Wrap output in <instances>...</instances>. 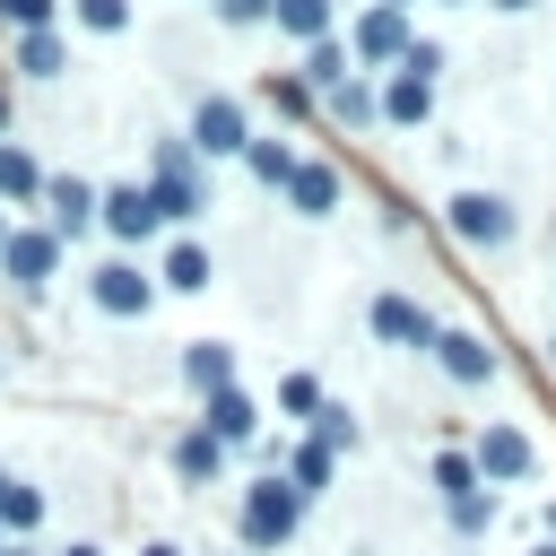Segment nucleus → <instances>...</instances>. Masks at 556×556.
<instances>
[{
    "label": "nucleus",
    "instance_id": "f257e3e1",
    "mask_svg": "<svg viewBox=\"0 0 556 556\" xmlns=\"http://www.w3.org/2000/svg\"><path fill=\"white\" fill-rule=\"evenodd\" d=\"M148 200H156V217H174V226L208 208V174H200L191 139H156V156H148Z\"/></svg>",
    "mask_w": 556,
    "mask_h": 556
},
{
    "label": "nucleus",
    "instance_id": "f03ea898",
    "mask_svg": "<svg viewBox=\"0 0 556 556\" xmlns=\"http://www.w3.org/2000/svg\"><path fill=\"white\" fill-rule=\"evenodd\" d=\"M295 521H304V495L269 469L261 486H243V513H235V530H243V547L252 556H269V547H287L295 539Z\"/></svg>",
    "mask_w": 556,
    "mask_h": 556
},
{
    "label": "nucleus",
    "instance_id": "7ed1b4c3",
    "mask_svg": "<svg viewBox=\"0 0 556 556\" xmlns=\"http://www.w3.org/2000/svg\"><path fill=\"white\" fill-rule=\"evenodd\" d=\"M182 139H191V156H200V165H217V156H243V148H252V122H243V104H235V96H200Z\"/></svg>",
    "mask_w": 556,
    "mask_h": 556
},
{
    "label": "nucleus",
    "instance_id": "20e7f679",
    "mask_svg": "<svg viewBox=\"0 0 556 556\" xmlns=\"http://www.w3.org/2000/svg\"><path fill=\"white\" fill-rule=\"evenodd\" d=\"M408 43H417V35H408V9H382V0L348 26V61H356V70H382V61L400 70V61H408Z\"/></svg>",
    "mask_w": 556,
    "mask_h": 556
},
{
    "label": "nucleus",
    "instance_id": "39448f33",
    "mask_svg": "<svg viewBox=\"0 0 556 556\" xmlns=\"http://www.w3.org/2000/svg\"><path fill=\"white\" fill-rule=\"evenodd\" d=\"M443 226H452L469 252H504V243H513V200H504V191H460V200L443 208Z\"/></svg>",
    "mask_w": 556,
    "mask_h": 556
},
{
    "label": "nucleus",
    "instance_id": "423d86ee",
    "mask_svg": "<svg viewBox=\"0 0 556 556\" xmlns=\"http://www.w3.org/2000/svg\"><path fill=\"white\" fill-rule=\"evenodd\" d=\"M530 434L521 426H478V443H469V469H478V486H513V478H530Z\"/></svg>",
    "mask_w": 556,
    "mask_h": 556
},
{
    "label": "nucleus",
    "instance_id": "0eeeda50",
    "mask_svg": "<svg viewBox=\"0 0 556 556\" xmlns=\"http://www.w3.org/2000/svg\"><path fill=\"white\" fill-rule=\"evenodd\" d=\"M87 295H96V313H113V321H139V313L156 304V278H148L139 261H104V269L87 278Z\"/></svg>",
    "mask_w": 556,
    "mask_h": 556
},
{
    "label": "nucleus",
    "instance_id": "6e6552de",
    "mask_svg": "<svg viewBox=\"0 0 556 556\" xmlns=\"http://www.w3.org/2000/svg\"><path fill=\"white\" fill-rule=\"evenodd\" d=\"M374 330H382L391 348H417V356H434V348H443V321H434L417 295H400V287H391V295H374Z\"/></svg>",
    "mask_w": 556,
    "mask_h": 556
},
{
    "label": "nucleus",
    "instance_id": "1a4fd4ad",
    "mask_svg": "<svg viewBox=\"0 0 556 556\" xmlns=\"http://www.w3.org/2000/svg\"><path fill=\"white\" fill-rule=\"evenodd\" d=\"M52 269H61V235H52V226H9V243H0V278L43 287Z\"/></svg>",
    "mask_w": 556,
    "mask_h": 556
},
{
    "label": "nucleus",
    "instance_id": "9d476101",
    "mask_svg": "<svg viewBox=\"0 0 556 556\" xmlns=\"http://www.w3.org/2000/svg\"><path fill=\"white\" fill-rule=\"evenodd\" d=\"M96 200H104L96 182H78V174H43V208H52L43 226H52L61 243H78V235L96 226Z\"/></svg>",
    "mask_w": 556,
    "mask_h": 556
},
{
    "label": "nucleus",
    "instance_id": "9b49d317",
    "mask_svg": "<svg viewBox=\"0 0 556 556\" xmlns=\"http://www.w3.org/2000/svg\"><path fill=\"white\" fill-rule=\"evenodd\" d=\"M96 217H104V235L113 243H148L165 217H156V200H148V182H113L104 200H96Z\"/></svg>",
    "mask_w": 556,
    "mask_h": 556
},
{
    "label": "nucleus",
    "instance_id": "f8f14e48",
    "mask_svg": "<svg viewBox=\"0 0 556 556\" xmlns=\"http://www.w3.org/2000/svg\"><path fill=\"white\" fill-rule=\"evenodd\" d=\"M434 365L460 382V391H478V382H495V348L478 339V330H443V348H434Z\"/></svg>",
    "mask_w": 556,
    "mask_h": 556
},
{
    "label": "nucleus",
    "instance_id": "ddd939ff",
    "mask_svg": "<svg viewBox=\"0 0 556 556\" xmlns=\"http://www.w3.org/2000/svg\"><path fill=\"white\" fill-rule=\"evenodd\" d=\"M287 208H295V217H330V208H339V174L313 165V156H295V174H287Z\"/></svg>",
    "mask_w": 556,
    "mask_h": 556
},
{
    "label": "nucleus",
    "instance_id": "4468645a",
    "mask_svg": "<svg viewBox=\"0 0 556 556\" xmlns=\"http://www.w3.org/2000/svg\"><path fill=\"white\" fill-rule=\"evenodd\" d=\"M182 382L208 391V400L235 391V348H226V339H191V348H182Z\"/></svg>",
    "mask_w": 556,
    "mask_h": 556
},
{
    "label": "nucleus",
    "instance_id": "2eb2a0df",
    "mask_svg": "<svg viewBox=\"0 0 556 556\" xmlns=\"http://www.w3.org/2000/svg\"><path fill=\"white\" fill-rule=\"evenodd\" d=\"M426 113H434V78H417V70H391V87H382V122L417 130Z\"/></svg>",
    "mask_w": 556,
    "mask_h": 556
},
{
    "label": "nucleus",
    "instance_id": "dca6fc26",
    "mask_svg": "<svg viewBox=\"0 0 556 556\" xmlns=\"http://www.w3.org/2000/svg\"><path fill=\"white\" fill-rule=\"evenodd\" d=\"M348 78H356V61H348V43H339V35L304 43V87H313V96H339Z\"/></svg>",
    "mask_w": 556,
    "mask_h": 556
},
{
    "label": "nucleus",
    "instance_id": "f3484780",
    "mask_svg": "<svg viewBox=\"0 0 556 556\" xmlns=\"http://www.w3.org/2000/svg\"><path fill=\"white\" fill-rule=\"evenodd\" d=\"M200 426H208V434H217V443H226V452H235V443H252V434H261V408H252V400H243V391H217V400H208V417H200Z\"/></svg>",
    "mask_w": 556,
    "mask_h": 556
},
{
    "label": "nucleus",
    "instance_id": "a211bd4d",
    "mask_svg": "<svg viewBox=\"0 0 556 556\" xmlns=\"http://www.w3.org/2000/svg\"><path fill=\"white\" fill-rule=\"evenodd\" d=\"M174 469H182V486H208V478H226V443H217L208 426H191V434L174 443Z\"/></svg>",
    "mask_w": 556,
    "mask_h": 556
},
{
    "label": "nucleus",
    "instance_id": "6ab92c4d",
    "mask_svg": "<svg viewBox=\"0 0 556 556\" xmlns=\"http://www.w3.org/2000/svg\"><path fill=\"white\" fill-rule=\"evenodd\" d=\"M156 278H165V287H182V295H200V287L217 278V261H208V243H200V235H182V243L165 252V269H156Z\"/></svg>",
    "mask_w": 556,
    "mask_h": 556
},
{
    "label": "nucleus",
    "instance_id": "aec40b11",
    "mask_svg": "<svg viewBox=\"0 0 556 556\" xmlns=\"http://www.w3.org/2000/svg\"><path fill=\"white\" fill-rule=\"evenodd\" d=\"M0 200L9 208H26V200H43V165L17 148V139H0Z\"/></svg>",
    "mask_w": 556,
    "mask_h": 556
},
{
    "label": "nucleus",
    "instance_id": "412c9836",
    "mask_svg": "<svg viewBox=\"0 0 556 556\" xmlns=\"http://www.w3.org/2000/svg\"><path fill=\"white\" fill-rule=\"evenodd\" d=\"M269 26L295 35V43H321L330 35V0H269Z\"/></svg>",
    "mask_w": 556,
    "mask_h": 556
},
{
    "label": "nucleus",
    "instance_id": "4be33fe9",
    "mask_svg": "<svg viewBox=\"0 0 556 556\" xmlns=\"http://www.w3.org/2000/svg\"><path fill=\"white\" fill-rule=\"evenodd\" d=\"M17 70H26V78H61V70H70V43H61L52 26H43V35H17Z\"/></svg>",
    "mask_w": 556,
    "mask_h": 556
},
{
    "label": "nucleus",
    "instance_id": "5701e85b",
    "mask_svg": "<svg viewBox=\"0 0 556 556\" xmlns=\"http://www.w3.org/2000/svg\"><path fill=\"white\" fill-rule=\"evenodd\" d=\"M321 104L339 113V130H374V122H382V96H374L365 78H348V87H339V96H321Z\"/></svg>",
    "mask_w": 556,
    "mask_h": 556
},
{
    "label": "nucleus",
    "instance_id": "b1692460",
    "mask_svg": "<svg viewBox=\"0 0 556 556\" xmlns=\"http://www.w3.org/2000/svg\"><path fill=\"white\" fill-rule=\"evenodd\" d=\"M243 165H252V182H261V191H287L295 148H287V139H252V148H243Z\"/></svg>",
    "mask_w": 556,
    "mask_h": 556
},
{
    "label": "nucleus",
    "instance_id": "393cba45",
    "mask_svg": "<svg viewBox=\"0 0 556 556\" xmlns=\"http://www.w3.org/2000/svg\"><path fill=\"white\" fill-rule=\"evenodd\" d=\"M35 521H43V495L9 478V486H0V539H17V547H26V530H35Z\"/></svg>",
    "mask_w": 556,
    "mask_h": 556
},
{
    "label": "nucleus",
    "instance_id": "a878e982",
    "mask_svg": "<svg viewBox=\"0 0 556 556\" xmlns=\"http://www.w3.org/2000/svg\"><path fill=\"white\" fill-rule=\"evenodd\" d=\"M330 469H339V460H330L321 443H295V452H287V486H295V495H321Z\"/></svg>",
    "mask_w": 556,
    "mask_h": 556
},
{
    "label": "nucleus",
    "instance_id": "bb28decb",
    "mask_svg": "<svg viewBox=\"0 0 556 556\" xmlns=\"http://www.w3.org/2000/svg\"><path fill=\"white\" fill-rule=\"evenodd\" d=\"M495 513H504V504H495V486L452 495V530H460V539H486V530H495Z\"/></svg>",
    "mask_w": 556,
    "mask_h": 556
},
{
    "label": "nucleus",
    "instance_id": "cd10ccee",
    "mask_svg": "<svg viewBox=\"0 0 556 556\" xmlns=\"http://www.w3.org/2000/svg\"><path fill=\"white\" fill-rule=\"evenodd\" d=\"M313 443H321L330 460H339V452H356V417H348L339 400H321V408H313Z\"/></svg>",
    "mask_w": 556,
    "mask_h": 556
},
{
    "label": "nucleus",
    "instance_id": "c85d7f7f",
    "mask_svg": "<svg viewBox=\"0 0 556 556\" xmlns=\"http://www.w3.org/2000/svg\"><path fill=\"white\" fill-rule=\"evenodd\" d=\"M70 17H78L87 35H122V26H130V0H70Z\"/></svg>",
    "mask_w": 556,
    "mask_h": 556
},
{
    "label": "nucleus",
    "instance_id": "c756f323",
    "mask_svg": "<svg viewBox=\"0 0 556 556\" xmlns=\"http://www.w3.org/2000/svg\"><path fill=\"white\" fill-rule=\"evenodd\" d=\"M478 486V469H469V452H434V495L452 504V495H469Z\"/></svg>",
    "mask_w": 556,
    "mask_h": 556
},
{
    "label": "nucleus",
    "instance_id": "7c9ffc66",
    "mask_svg": "<svg viewBox=\"0 0 556 556\" xmlns=\"http://www.w3.org/2000/svg\"><path fill=\"white\" fill-rule=\"evenodd\" d=\"M278 408H287V417H313V408H321V382H313V374H287V382H278Z\"/></svg>",
    "mask_w": 556,
    "mask_h": 556
},
{
    "label": "nucleus",
    "instance_id": "2f4dec72",
    "mask_svg": "<svg viewBox=\"0 0 556 556\" xmlns=\"http://www.w3.org/2000/svg\"><path fill=\"white\" fill-rule=\"evenodd\" d=\"M0 26H17V35H43V26H52V0H0Z\"/></svg>",
    "mask_w": 556,
    "mask_h": 556
},
{
    "label": "nucleus",
    "instance_id": "473e14b6",
    "mask_svg": "<svg viewBox=\"0 0 556 556\" xmlns=\"http://www.w3.org/2000/svg\"><path fill=\"white\" fill-rule=\"evenodd\" d=\"M261 96H269L278 113H304V104H313V87H304V78H278V70H269V87H261Z\"/></svg>",
    "mask_w": 556,
    "mask_h": 556
},
{
    "label": "nucleus",
    "instance_id": "72a5a7b5",
    "mask_svg": "<svg viewBox=\"0 0 556 556\" xmlns=\"http://www.w3.org/2000/svg\"><path fill=\"white\" fill-rule=\"evenodd\" d=\"M226 26H269V0H217Z\"/></svg>",
    "mask_w": 556,
    "mask_h": 556
},
{
    "label": "nucleus",
    "instance_id": "f704fd0d",
    "mask_svg": "<svg viewBox=\"0 0 556 556\" xmlns=\"http://www.w3.org/2000/svg\"><path fill=\"white\" fill-rule=\"evenodd\" d=\"M400 70H417V78H434V70H443V43H426V35H417V43H408V61H400Z\"/></svg>",
    "mask_w": 556,
    "mask_h": 556
},
{
    "label": "nucleus",
    "instance_id": "c9c22d12",
    "mask_svg": "<svg viewBox=\"0 0 556 556\" xmlns=\"http://www.w3.org/2000/svg\"><path fill=\"white\" fill-rule=\"evenodd\" d=\"M139 556H182V547H174V539H156V547H139Z\"/></svg>",
    "mask_w": 556,
    "mask_h": 556
},
{
    "label": "nucleus",
    "instance_id": "e433bc0d",
    "mask_svg": "<svg viewBox=\"0 0 556 556\" xmlns=\"http://www.w3.org/2000/svg\"><path fill=\"white\" fill-rule=\"evenodd\" d=\"M0 139H9V96H0Z\"/></svg>",
    "mask_w": 556,
    "mask_h": 556
},
{
    "label": "nucleus",
    "instance_id": "4c0bfd02",
    "mask_svg": "<svg viewBox=\"0 0 556 556\" xmlns=\"http://www.w3.org/2000/svg\"><path fill=\"white\" fill-rule=\"evenodd\" d=\"M0 556H35V547H17V539H9V547H0Z\"/></svg>",
    "mask_w": 556,
    "mask_h": 556
},
{
    "label": "nucleus",
    "instance_id": "58836bf2",
    "mask_svg": "<svg viewBox=\"0 0 556 556\" xmlns=\"http://www.w3.org/2000/svg\"><path fill=\"white\" fill-rule=\"evenodd\" d=\"M382 9H417V0H382Z\"/></svg>",
    "mask_w": 556,
    "mask_h": 556
},
{
    "label": "nucleus",
    "instance_id": "ea45409f",
    "mask_svg": "<svg viewBox=\"0 0 556 556\" xmlns=\"http://www.w3.org/2000/svg\"><path fill=\"white\" fill-rule=\"evenodd\" d=\"M495 9H530V0H495Z\"/></svg>",
    "mask_w": 556,
    "mask_h": 556
},
{
    "label": "nucleus",
    "instance_id": "a19ab883",
    "mask_svg": "<svg viewBox=\"0 0 556 556\" xmlns=\"http://www.w3.org/2000/svg\"><path fill=\"white\" fill-rule=\"evenodd\" d=\"M70 556H104V547H70Z\"/></svg>",
    "mask_w": 556,
    "mask_h": 556
},
{
    "label": "nucleus",
    "instance_id": "79ce46f5",
    "mask_svg": "<svg viewBox=\"0 0 556 556\" xmlns=\"http://www.w3.org/2000/svg\"><path fill=\"white\" fill-rule=\"evenodd\" d=\"M0 243H9V208H0Z\"/></svg>",
    "mask_w": 556,
    "mask_h": 556
},
{
    "label": "nucleus",
    "instance_id": "37998d69",
    "mask_svg": "<svg viewBox=\"0 0 556 556\" xmlns=\"http://www.w3.org/2000/svg\"><path fill=\"white\" fill-rule=\"evenodd\" d=\"M539 556H556V547H539Z\"/></svg>",
    "mask_w": 556,
    "mask_h": 556
},
{
    "label": "nucleus",
    "instance_id": "c03bdc74",
    "mask_svg": "<svg viewBox=\"0 0 556 556\" xmlns=\"http://www.w3.org/2000/svg\"><path fill=\"white\" fill-rule=\"evenodd\" d=\"M0 547H9V539H0Z\"/></svg>",
    "mask_w": 556,
    "mask_h": 556
},
{
    "label": "nucleus",
    "instance_id": "a18cd8bd",
    "mask_svg": "<svg viewBox=\"0 0 556 556\" xmlns=\"http://www.w3.org/2000/svg\"><path fill=\"white\" fill-rule=\"evenodd\" d=\"M0 486H9V478H0Z\"/></svg>",
    "mask_w": 556,
    "mask_h": 556
}]
</instances>
